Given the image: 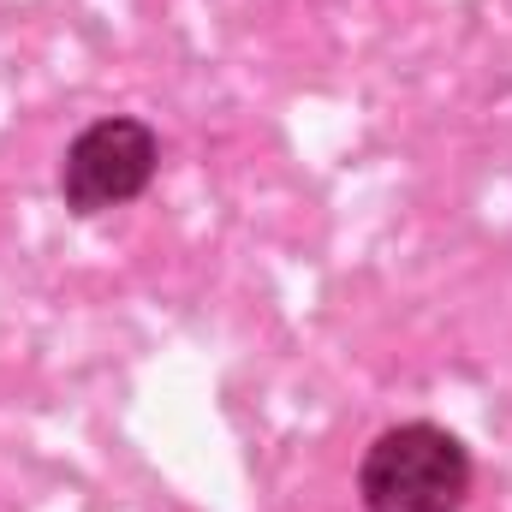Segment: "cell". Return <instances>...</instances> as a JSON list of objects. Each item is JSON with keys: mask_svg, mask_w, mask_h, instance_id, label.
Here are the masks:
<instances>
[{"mask_svg": "<svg viewBox=\"0 0 512 512\" xmlns=\"http://www.w3.org/2000/svg\"><path fill=\"white\" fill-rule=\"evenodd\" d=\"M471 495V453L441 423H393L358 465L364 512H459Z\"/></svg>", "mask_w": 512, "mask_h": 512, "instance_id": "obj_1", "label": "cell"}, {"mask_svg": "<svg viewBox=\"0 0 512 512\" xmlns=\"http://www.w3.org/2000/svg\"><path fill=\"white\" fill-rule=\"evenodd\" d=\"M155 167H161V137L131 114H108L66 143L60 197L72 215H108V209H126L149 191Z\"/></svg>", "mask_w": 512, "mask_h": 512, "instance_id": "obj_2", "label": "cell"}]
</instances>
